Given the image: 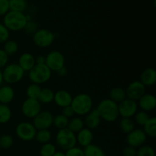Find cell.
Here are the masks:
<instances>
[{
    "label": "cell",
    "mask_w": 156,
    "mask_h": 156,
    "mask_svg": "<svg viewBox=\"0 0 156 156\" xmlns=\"http://www.w3.org/2000/svg\"><path fill=\"white\" fill-rule=\"evenodd\" d=\"M25 72L18 63L8 64L2 70L3 81L8 84H15L21 81Z\"/></svg>",
    "instance_id": "obj_5"
},
{
    "label": "cell",
    "mask_w": 156,
    "mask_h": 156,
    "mask_svg": "<svg viewBox=\"0 0 156 156\" xmlns=\"http://www.w3.org/2000/svg\"><path fill=\"white\" fill-rule=\"evenodd\" d=\"M146 87L140 81H134L129 84L126 91V98L137 101L140 98L146 94Z\"/></svg>",
    "instance_id": "obj_14"
},
{
    "label": "cell",
    "mask_w": 156,
    "mask_h": 156,
    "mask_svg": "<svg viewBox=\"0 0 156 156\" xmlns=\"http://www.w3.org/2000/svg\"><path fill=\"white\" fill-rule=\"evenodd\" d=\"M1 149H1V147H0V152H1Z\"/></svg>",
    "instance_id": "obj_49"
},
{
    "label": "cell",
    "mask_w": 156,
    "mask_h": 156,
    "mask_svg": "<svg viewBox=\"0 0 156 156\" xmlns=\"http://www.w3.org/2000/svg\"><path fill=\"white\" fill-rule=\"evenodd\" d=\"M37 30V25L36 23H35L34 21H32V20L27 21L25 27H24V30L26 33L30 34L32 35H33Z\"/></svg>",
    "instance_id": "obj_40"
},
{
    "label": "cell",
    "mask_w": 156,
    "mask_h": 156,
    "mask_svg": "<svg viewBox=\"0 0 156 156\" xmlns=\"http://www.w3.org/2000/svg\"><path fill=\"white\" fill-rule=\"evenodd\" d=\"M33 42L37 47L46 48L53 44L55 41V34L48 29H38L32 35Z\"/></svg>",
    "instance_id": "obj_7"
},
{
    "label": "cell",
    "mask_w": 156,
    "mask_h": 156,
    "mask_svg": "<svg viewBox=\"0 0 156 156\" xmlns=\"http://www.w3.org/2000/svg\"><path fill=\"white\" fill-rule=\"evenodd\" d=\"M57 152L56 146L51 143H47L43 144L40 150L41 156H53Z\"/></svg>",
    "instance_id": "obj_34"
},
{
    "label": "cell",
    "mask_w": 156,
    "mask_h": 156,
    "mask_svg": "<svg viewBox=\"0 0 156 156\" xmlns=\"http://www.w3.org/2000/svg\"><path fill=\"white\" fill-rule=\"evenodd\" d=\"M9 56H13L18 51V44L14 40H10L4 43V48L2 49Z\"/></svg>",
    "instance_id": "obj_30"
},
{
    "label": "cell",
    "mask_w": 156,
    "mask_h": 156,
    "mask_svg": "<svg viewBox=\"0 0 156 156\" xmlns=\"http://www.w3.org/2000/svg\"><path fill=\"white\" fill-rule=\"evenodd\" d=\"M52 138V134L49 129H39L37 130L35 138L37 141L41 144L50 143Z\"/></svg>",
    "instance_id": "obj_28"
},
{
    "label": "cell",
    "mask_w": 156,
    "mask_h": 156,
    "mask_svg": "<svg viewBox=\"0 0 156 156\" xmlns=\"http://www.w3.org/2000/svg\"><path fill=\"white\" fill-rule=\"evenodd\" d=\"M45 57V64L52 72H57L61 68L65 66V56L58 50H53L50 52Z\"/></svg>",
    "instance_id": "obj_9"
},
{
    "label": "cell",
    "mask_w": 156,
    "mask_h": 156,
    "mask_svg": "<svg viewBox=\"0 0 156 156\" xmlns=\"http://www.w3.org/2000/svg\"><path fill=\"white\" fill-rule=\"evenodd\" d=\"M9 11V0H0V16H4Z\"/></svg>",
    "instance_id": "obj_41"
},
{
    "label": "cell",
    "mask_w": 156,
    "mask_h": 156,
    "mask_svg": "<svg viewBox=\"0 0 156 156\" xmlns=\"http://www.w3.org/2000/svg\"><path fill=\"white\" fill-rule=\"evenodd\" d=\"M149 118H150V117H149L148 112L143 111H137L134 115V120H135L136 123L141 126H144Z\"/></svg>",
    "instance_id": "obj_35"
},
{
    "label": "cell",
    "mask_w": 156,
    "mask_h": 156,
    "mask_svg": "<svg viewBox=\"0 0 156 156\" xmlns=\"http://www.w3.org/2000/svg\"><path fill=\"white\" fill-rule=\"evenodd\" d=\"M37 129L33 123L29 122H21L15 127V133L20 140L25 142L34 140Z\"/></svg>",
    "instance_id": "obj_8"
},
{
    "label": "cell",
    "mask_w": 156,
    "mask_h": 156,
    "mask_svg": "<svg viewBox=\"0 0 156 156\" xmlns=\"http://www.w3.org/2000/svg\"><path fill=\"white\" fill-rule=\"evenodd\" d=\"M3 18L2 24L9 31H21L24 30L26 24L28 21L27 15L24 12L9 11Z\"/></svg>",
    "instance_id": "obj_2"
},
{
    "label": "cell",
    "mask_w": 156,
    "mask_h": 156,
    "mask_svg": "<svg viewBox=\"0 0 156 156\" xmlns=\"http://www.w3.org/2000/svg\"><path fill=\"white\" fill-rule=\"evenodd\" d=\"M138 107L146 112L153 111L156 107V98L152 94H145L138 100Z\"/></svg>",
    "instance_id": "obj_15"
},
{
    "label": "cell",
    "mask_w": 156,
    "mask_h": 156,
    "mask_svg": "<svg viewBox=\"0 0 156 156\" xmlns=\"http://www.w3.org/2000/svg\"><path fill=\"white\" fill-rule=\"evenodd\" d=\"M101 118L95 108V109L91 110L88 114L85 115L84 123H85V126H86V128L92 130V129L98 127L101 123Z\"/></svg>",
    "instance_id": "obj_18"
},
{
    "label": "cell",
    "mask_w": 156,
    "mask_h": 156,
    "mask_svg": "<svg viewBox=\"0 0 156 156\" xmlns=\"http://www.w3.org/2000/svg\"><path fill=\"white\" fill-rule=\"evenodd\" d=\"M35 62L37 65H44L46 63V57L42 55H40L37 57L35 58Z\"/></svg>",
    "instance_id": "obj_45"
},
{
    "label": "cell",
    "mask_w": 156,
    "mask_h": 156,
    "mask_svg": "<svg viewBox=\"0 0 156 156\" xmlns=\"http://www.w3.org/2000/svg\"><path fill=\"white\" fill-rule=\"evenodd\" d=\"M15 90L10 85L0 86V104L9 105L15 98Z\"/></svg>",
    "instance_id": "obj_20"
},
{
    "label": "cell",
    "mask_w": 156,
    "mask_h": 156,
    "mask_svg": "<svg viewBox=\"0 0 156 156\" xmlns=\"http://www.w3.org/2000/svg\"><path fill=\"white\" fill-rule=\"evenodd\" d=\"M118 111L119 115L122 118H131L138 111L137 102L126 98L118 104Z\"/></svg>",
    "instance_id": "obj_11"
},
{
    "label": "cell",
    "mask_w": 156,
    "mask_h": 156,
    "mask_svg": "<svg viewBox=\"0 0 156 156\" xmlns=\"http://www.w3.org/2000/svg\"><path fill=\"white\" fill-rule=\"evenodd\" d=\"M66 156H84V151L82 148L74 146L71 149H68L65 152Z\"/></svg>",
    "instance_id": "obj_39"
},
{
    "label": "cell",
    "mask_w": 156,
    "mask_h": 156,
    "mask_svg": "<svg viewBox=\"0 0 156 156\" xmlns=\"http://www.w3.org/2000/svg\"><path fill=\"white\" fill-rule=\"evenodd\" d=\"M53 156H66L65 153L62 152H56Z\"/></svg>",
    "instance_id": "obj_48"
},
{
    "label": "cell",
    "mask_w": 156,
    "mask_h": 156,
    "mask_svg": "<svg viewBox=\"0 0 156 156\" xmlns=\"http://www.w3.org/2000/svg\"><path fill=\"white\" fill-rule=\"evenodd\" d=\"M9 58V56L6 54L5 52L2 49H0V69L8 65Z\"/></svg>",
    "instance_id": "obj_42"
},
{
    "label": "cell",
    "mask_w": 156,
    "mask_h": 156,
    "mask_svg": "<svg viewBox=\"0 0 156 156\" xmlns=\"http://www.w3.org/2000/svg\"><path fill=\"white\" fill-rule=\"evenodd\" d=\"M54 94L53 90L48 88H42L40 93V95L38 97V101L41 104H44V105H48V104L52 103L54 99Z\"/></svg>",
    "instance_id": "obj_24"
},
{
    "label": "cell",
    "mask_w": 156,
    "mask_h": 156,
    "mask_svg": "<svg viewBox=\"0 0 156 156\" xmlns=\"http://www.w3.org/2000/svg\"><path fill=\"white\" fill-rule=\"evenodd\" d=\"M10 11L24 12L27 7L26 0H9Z\"/></svg>",
    "instance_id": "obj_29"
},
{
    "label": "cell",
    "mask_w": 156,
    "mask_h": 156,
    "mask_svg": "<svg viewBox=\"0 0 156 156\" xmlns=\"http://www.w3.org/2000/svg\"><path fill=\"white\" fill-rule=\"evenodd\" d=\"M73 96L66 90H59L54 94V99L53 101L55 102L57 106L63 108L65 107L71 105L72 101H73Z\"/></svg>",
    "instance_id": "obj_16"
},
{
    "label": "cell",
    "mask_w": 156,
    "mask_h": 156,
    "mask_svg": "<svg viewBox=\"0 0 156 156\" xmlns=\"http://www.w3.org/2000/svg\"><path fill=\"white\" fill-rule=\"evenodd\" d=\"M69 120L67 117L61 114H57L55 117H53V125H54L55 127L57 128L58 129H62L67 128L69 123Z\"/></svg>",
    "instance_id": "obj_33"
},
{
    "label": "cell",
    "mask_w": 156,
    "mask_h": 156,
    "mask_svg": "<svg viewBox=\"0 0 156 156\" xmlns=\"http://www.w3.org/2000/svg\"><path fill=\"white\" fill-rule=\"evenodd\" d=\"M9 37H10V31L2 23H0V44H4L9 41Z\"/></svg>",
    "instance_id": "obj_38"
},
{
    "label": "cell",
    "mask_w": 156,
    "mask_h": 156,
    "mask_svg": "<svg viewBox=\"0 0 156 156\" xmlns=\"http://www.w3.org/2000/svg\"><path fill=\"white\" fill-rule=\"evenodd\" d=\"M84 127H85V123H84V120L81 117H73L69 120L67 128L70 131L74 133L75 134H76L79 131L82 130Z\"/></svg>",
    "instance_id": "obj_22"
},
{
    "label": "cell",
    "mask_w": 156,
    "mask_h": 156,
    "mask_svg": "<svg viewBox=\"0 0 156 156\" xmlns=\"http://www.w3.org/2000/svg\"><path fill=\"white\" fill-rule=\"evenodd\" d=\"M18 64L24 72H29L36 65L35 57L31 53H24L19 56Z\"/></svg>",
    "instance_id": "obj_19"
},
{
    "label": "cell",
    "mask_w": 156,
    "mask_h": 156,
    "mask_svg": "<svg viewBox=\"0 0 156 156\" xmlns=\"http://www.w3.org/2000/svg\"><path fill=\"white\" fill-rule=\"evenodd\" d=\"M52 76V71L44 65H35L28 72V77L30 82L37 85L46 83L50 79Z\"/></svg>",
    "instance_id": "obj_4"
},
{
    "label": "cell",
    "mask_w": 156,
    "mask_h": 156,
    "mask_svg": "<svg viewBox=\"0 0 156 156\" xmlns=\"http://www.w3.org/2000/svg\"><path fill=\"white\" fill-rule=\"evenodd\" d=\"M41 111V104L37 99L27 98L21 105V112L25 117L34 119Z\"/></svg>",
    "instance_id": "obj_10"
},
{
    "label": "cell",
    "mask_w": 156,
    "mask_h": 156,
    "mask_svg": "<svg viewBox=\"0 0 156 156\" xmlns=\"http://www.w3.org/2000/svg\"><path fill=\"white\" fill-rule=\"evenodd\" d=\"M143 131L147 136L152 138L156 136V118L155 117L149 119L146 124L143 126Z\"/></svg>",
    "instance_id": "obj_26"
},
{
    "label": "cell",
    "mask_w": 156,
    "mask_h": 156,
    "mask_svg": "<svg viewBox=\"0 0 156 156\" xmlns=\"http://www.w3.org/2000/svg\"><path fill=\"white\" fill-rule=\"evenodd\" d=\"M62 115L65 116L66 117H67L68 119L72 118V117H73L75 115H76V114H75L74 111H73V108L71 107V105L65 107V108H62Z\"/></svg>",
    "instance_id": "obj_44"
},
{
    "label": "cell",
    "mask_w": 156,
    "mask_h": 156,
    "mask_svg": "<svg viewBox=\"0 0 156 156\" xmlns=\"http://www.w3.org/2000/svg\"><path fill=\"white\" fill-rule=\"evenodd\" d=\"M3 75H2V70L0 69V86L2 85V84L3 83Z\"/></svg>",
    "instance_id": "obj_47"
},
{
    "label": "cell",
    "mask_w": 156,
    "mask_h": 156,
    "mask_svg": "<svg viewBox=\"0 0 156 156\" xmlns=\"http://www.w3.org/2000/svg\"><path fill=\"white\" fill-rule=\"evenodd\" d=\"M136 149L132 147V146H127L123 148V156H136Z\"/></svg>",
    "instance_id": "obj_43"
},
{
    "label": "cell",
    "mask_w": 156,
    "mask_h": 156,
    "mask_svg": "<svg viewBox=\"0 0 156 156\" xmlns=\"http://www.w3.org/2000/svg\"><path fill=\"white\" fill-rule=\"evenodd\" d=\"M12 110L8 105L0 104V124H5L12 118Z\"/></svg>",
    "instance_id": "obj_25"
},
{
    "label": "cell",
    "mask_w": 156,
    "mask_h": 156,
    "mask_svg": "<svg viewBox=\"0 0 156 156\" xmlns=\"http://www.w3.org/2000/svg\"><path fill=\"white\" fill-rule=\"evenodd\" d=\"M140 82L146 87L153 86L156 82V71L153 68H147L142 73Z\"/></svg>",
    "instance_id": "obj_21"
},
{
    "label": "cell",
    "mask_w": 156,
    "mask_h": 156,
    "mask_svg": "<svg viewBox=\"0 0 156 156\" xmlns=\"http://www.w3.org/2000/svg\"><path fill=\"white\" fill-rule=\"evenodd\" d=\"M56 143L59 148L66 151L76 146V135L68 128L59 129L56 135Z\"/></svg>",
    "instance_id": "obj_6"
},
{
    "label": "cell",
    "mask_w": 156,
    "mask_h": 156,
    "mask_svg": "<svg viewBox=\"0 0 156 156\" xmlns=\"http://www.w3.org/2000/svg\"><path fill=\"white\" fill-rule=\"evenodd\" d=\"M136 156H155V149L149 146H142L136 150Z\"/></svg>",
    "instance_id": "obj_37"
},
{
    "label": "cell",
    "mask_w": 156,
    "mask_h": 156,
    "mask_svg": "<svg viewBox=\"0 0 156 156\" xmlns=\"http://www.w3.org/2000/svg\"><path fill=\"white\" fill-rule=\"evenodd\" d=\"M120 128L123 133L128 134L135 129V123L131 118H122L120 121Z\"/></svg>",
    "instance_id": "obj_31"
},
{
    "label": "cell",
    "mask_w": 156,
    "mask_h": 156,
    "mask_svg": "<svg viewBox=\"0 0 156 156\" xmlns=\"http://www.w3.org/2000/svg\"><path fill=\"white\" fill-rule=\"evenodd\" d=\"M14 144V139L12 136L5 134L0 136V147L1 149H7L12 147Z\"/></svg>",
    "instance_id": "obj_36"
},
{
    "label": "cell",
    "mask_w": 156,
    "mask_h": 156,
    "mask_svg": "<svg viewBox=\"0 0 156 156\" xmlns=\"http://www.w3.org/2000/svg\"><path fill=\"white\" fill-rule=\"evenodd\" d=\"M71 107L76 115L85 116L93 109V100L89 94L81 93L73 98Z\"/></svg>",
    "instance_id": "obj_3"
},
{
    "label": "cell",
    "mask_w": 156,
    "mask_h": 156,
    "mask_svg": "<svg viewBox=\"0 0 156 156\" xmlns=\"http://www.w3.org/2000/svg\"><path fill=\"white\" fill-rule=\"evenodd\" d=\"M83 151L84 156H106L103 149L94 144L86 146L84 148Z\"/></svg>",
    "instance_id": "obj_27"
},
{
    "label": "cell",
    "mask_w": 156,
    "mask_h": 156,
    "mask_svg": "<svg viewBox=\"0 0 156 156\" xmlns=\"http://www.w3.org/2000/svg\"><path fill=\"white\" fill-rule=\"evenodd\" d=\"M76 135L77 143H79L82 147L85 148L89 146L90 144H92L94 136H93V133L91 129L84 127L82 130L77 133Z\"/></svg>",
    "instance_id": "obj_17"
},
{
    "label": "cell",
    "mask_w": 156,
    "mask_h": 156,
    "mask_svg": "<svg viewBox=\"0 0 156 156\" xmlns=\"http://www.w3.org/2000/svg\"><path fill=\"white\" fill-rule=\"evenodd\" d=\"M41 89H42V88L39 85L32 83L31 85L27 86V89H26V95H27V98L37 99V100Z\"/></svg>",
    "instance_id": "obj_32"
},
{
    "label": "cell",
    "mask_w": 156,
    "mask_h": 156,
    "mask_svg": "<svg viewBox=\"0 0 156 156\" xmlns=\"http://www.w3.org/2000/svg\"><path fill=\"white\" fill-rule=\"evenodd\" d=\"M67 73H68V70H67V69L66 68V66L62 67V68H61L60 69H59L57 72H56L58 76H60V77H64V76H66Z\"/></svg>",
    "instance_id": "obj_46"
},
{
    "label": "cell",
    "mask_w": 156,
    "mask_h": 156,
    "mask_svg": "<svg viewBox=\"0 0 156 156\" xmlns=\"http://www.w3.org/2000/svg\"><path fill=\"white\" fill-rule=\"evenodd\" d=\"M146 140H147V136L142 129H134L129 133L126 134V143L128 146H132L135 149L143 146Z\"/></svg>",
    "instance_id": "obj_13"
},
{
    "label": "cell",
    "mask_w": 156,
    "mask_h": 156,
    "mask_svg": "<svg viewBox=\"0 0 156 156\" xmlns=\"http://www.w3.org/2000/svg\"><path fill=\"white\" fill-rule=\"evenodd\" d=\"M109 96V98L117 104L120 103V102L123 101V100L126 98V91L123 88H120V87L113 88L110 91Z\"/></svg>",
    "instance_id": "obj_23"
},
{
    "label": "cell",
    "mask_w": 156,
    "mask_h": 156,
    "mask_svg": "<svg viewBox=\"0 0 156 156\" xmlns=\"http://www.w3.org/2000/svg\"><path fill=\"white\" fill-rule=\"evenodd\" d=\"M96 110L98 112L101 120L108 123L116 121L120 117L118 104L115 103L110 98H105L99 102Z\"/></svg>",
    "instance_id": "obj_1"
},
{
    "label": "cell",
    "mask_w": 156,
    "mask_h": 156,
    "mask_svg": "<svg viewBox=\"0 0 156 156\" xmlns=\"http://www.w3.org/2000/svg\"><path fill=\"white\" fill-rule=\"evenodd\" d=\"M53 116L50 111H41L33 119V125L37 130L39 129H49L53 125Z\"/></svg>",
    "instance_id": "obj_12"
}]
</instances>
